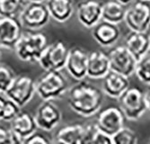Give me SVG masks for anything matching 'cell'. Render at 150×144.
Listing matches in <instances>:
<instances>
[{"mask_svg":"<svg viewBox=\"0 0 150 144\" xmlns=\"http://www.w3.org/2000/svg\"><path fill=\"white\" fill-rule=\"evenodd\" d=\"M50 15L43 2H28L19 16L23 28L39 31L50 22Z\"/></svg>","mask_w":150,"mask_h":144,"instance_id":"obj_7","label":"cell"},{"mask_svg":"<svg viewBox=\"0 0 150 144\" xmlns=\"http://www.w3.org/2000/svg\"><path fill=\"white\" fill-rule=\"evenodd\" d=\"M50 142H51V140L46 135L42 134V133L37 132V131L23 140V143H25V144H37V143L48 144Z\"/></svg>","mask_w":150,"mask_h":144,"instance_id":"obj_30","label":"cell"},{"mask_svg":"<svg viewBox=\"0 0 150 144\" xmlns=\"http://www.w3.org/2000/svg\"><path fill=\"white\" fill-rule=\"evenodd\" d=\"M55 141L61 144L86 143V125L74 123L61 127L55 134Z\"/></svg>","mask_w":150,"mask_h":144,"instance_id":"obj_19","label":"cell"},{"mask_svg":"<svg viewBox=\"0 0 150 144\" xmlns=\"http://www.w3.org/2000/svg\"><path fill=\"white\" fill-rule=\"evenodd\" d=\"M50 16L59 23L69 20L74 12L73 0H45Z\"/></svg>","mask_w":150,"mask_h":144,"instance_id":"obj_21","label":"cell"},{"mask_svg":"<svg viewBox=\"0 0 150 144\" xmlns=\"http://www.w3.org/2000/svg\"><path fill=\"white\" fill-rule=\"evenodd\" d=\"M92 36L99 45L110 47L114 45L120 39V31L116 23L102 19L92 27Z\"/></svg>","mask_w":150,"mask_h":144,"instance_id":"obj_16","label":"cell"},{"mask_svg":"<svg viewBox=\"0 0 150 144\" xmlns=\"http://www.w3.org/2000/svg\"><path fill=\"white\" fill-rule=\"evenodd\" d=\"M112 142L115 144H136L139 142L138 135L129 128L122 127L112 136Z\"/></svg>","mask_w":150,"mask_h":144,"instance_id":"obj_26","label":"cell"},{"mask_svg":"<svg viewBox=\"0 0 150 144\" xmlns=\"http://www.w3.org/2000/svg\"><path fill=\"white\" fill-rule=\"evenodd\" d=\"M117 1H119L120 3H121V4H123V5H129V4H130V3H132L134 0H117Z\"/></svg>","mask_w":150,"mask_h":144,"instance_id":"obj_33","label":"cell"},{"mask_svg":"<svg viewBox=\"0 0 150 144\" xmlns=\"http://www.w3.org/2000/svg\"><path fill=\"white\" fill-rule=\"evenodd\" d=\"M124 21L130 31L146 32L150 27V5L144 0H136L127 8Z\"/></svg>","mask_w":150,"mask_h":144,"instance_id":"obj_8","label":"cell"},{"mask_svg":"<svg viewBox=\"0 0 150 144\" xmlns=\"http://www.w3.org/2000/svg\"><path fill=\"white\" fill-rule=\"evenodd\" d=\"M10 129L21 143L38 129L35 117L27 111H20L10 121Z\"/></svg>","mask_w":150,"mask_h":144,"instance_id":"obj_15","label":"cell"},{"mask_svg":"<svg viewBox=\"0 0 150 144\" xmlns=\"http://www.w3.org/2000/svg\"><path fill=\"white\" fill-rule=\"evenodd\" d=\"M28 2H44L45 0H27Z\"/></svg>","mask_w":150,"mask_h":144,"instance_id":"obj_34","label":"cell"},{"mask_svg":"<svg viewBox=\"0 0 150 144\" xmlns=\"http://www.w3.org/2000/svg\"><path fill=\"white\" fill-rule=\"evenodd\" d=\"M135 74L141 82L150 84V51L137 60Z\"/></svg>","mask_w":150,"mask_h":144,"instance_id":"obj_25","label":"cell"},{"mask_svg":"<svg viewBox=\"0 0 150 144\" xmlns=\"http://www.w3.org/2000/svg\"><path fill=\"white\" fill-rule=\"evenodd\" d=\"M144 1H147V2H149V1H150V0H144Z\"/></svg>","mask_w":150,"mask_h":144,"instance_id":"obj_37","label":"cell"},{"mask_svg":"<svg viewBox=\"0 0 150 144\" xmlns=\"http://www.w3.org/2000/svg\"><path fill=\"white\" fill-rule=\"evenodd\" d=\"M48 45V38L43 33L26 30L23 33L13 50L22 61L38 62Z\"/></svg>","mask_w":150,"mask_h":144,"instance_id":"obj_2","label":"cell"},{"mask_svg":"<svg viewBox=\"0 0 150 144\" xmlns=\"http://www.w3.org/2000/svg\"><path fill=\"white\" fill-rule=\"evenodd\" d=\"M111 70L119 72L126 77H130L135 73L137 60L124 45H119L109 51Z\"/></svg>","mask_w":150,"mask_h":144,"instance_id":"obj_10","label":"cell"},{"mask_svg":"<svg viewBox=\"0 0 150 144\" xmlns=\"http://www.w3.org/2000/svg\"><path fill=\"white\" fill-rule=\"evenodd\" d=\"M118 102L125 117L131 121L139 119L147 109L145 92L138 87H129L118 97Z\"/></svg>","mask_w":150,"mask_h":144,"instance_id":"obj_4","label":"cell"},{"mask_svg":"<svg viewBox=\"0 0 150 144\" xmlns=\"http://www.w3.org/2000/svg\"><path fill=\"white\" fill-rule=\"evenodd\" d=\"M36 81V94L42 100L63 96L69 89V82L60 70H44Z\"/></svg>","mask_w":150,"mask_h":144,"instance_id":"obj_3","label":"cell"},{"mask_svg":"<svg viewBox=\"0 0 150 144\" xmlns=\"http://www.w3.org/2000/svg\"><path fill=\"white\" fill-rule=\"evenodd\" d=\"M27 3V0H0V16L19 17Z\"/></svg>","mask_w":150,"mask_h":144,"instance_id":"obj_23","label":"cell"},{"mask_svg":"<svg viewBox=\"0 0 150 144\" xmlns=\"http://www.w3.org/2000/svg\"><path fill=\"white\" fill-rule=\"evenodd\" d=\"M1 56H2V53H1V50H0V60H1Z\"/></svg>","mask_w":150,"mask_h":144,"instance_id":"obj_36","label":"cell"},{"mask_svg":"<svg viewBox=\"0 0 150 144\" xmlns=\"http://www.w3.org/2000/svg\"><path fill=\"white\" fill-rule=\"evenodd\" d=\"M111 70L109 55L103 50H93L88 52L87 76L93 79L103 78Z\"/></svg>","mask_w":150,"mask_h":144,"instance_id":"obj_17","label":"cell"},{"mask_svg":"<svg viewBox=\"0 0 150 144\" xmlns=\"http://www.w3.org/2000/svg\"><path fill=\"white\" fill-rule=\"evenodd\" d=\"M36 94V81L28 75H18L13 78L5 95L21 107L30 103Z\"/></svg>","mask_w":150,"mask_h":144,"instance_id":"obj_6","label":"cell"},{"mask_svg":"<svg viewBox=\"0 0 150 144\" xmlns=\"http://www.w3.org/2000/svg\"><path fill=\"white\" fill-rule=\"evenodd\" d=\"M15 77L16 75L10 67L0 63V93H6Z\"/></svg>","mask_w":150,"mask_h":144,"instance_id":"obj_27","label":"cell"},{"mask_svg":"<svg viewBox=\"0 0 150 144\" xmlns=\"http://www.w3.org/2000/svg\"><path fill=\"white\" fill-rule=\"evenodd\" d=\"M149 51H150V35H149Z\"/></svg>","mask_w":150,"mask_h":144,"instance_id":"obj_35","label":"cell"},{"mask_svg":"<svg viewBox=\"0 0 150 144\" xmlns=\"http://www.w3.org/2000/svg\"><path fill=\"white\" fill-rule=\"evenodd\" d=\"M127 8L125 5L120 3L117 0H110L103 3L102 19L112 23H120L124 21Z\"/></svg>","mask_w":150,"mask_h":144,"instance_id":"obj_22","label":"cell"},{"mask_svg":"<svg viewBox=\"0 0 150 144\" xmlns=\"http://www.w3.org/2000/svg\"><path fill=\"white\" fill-rule=\"evenodd\" d=\"M103 3L97 0H85L77 5L76 16L81 24L92 28L102 20Z\"/></svg>","mask_w":150,"mask_h":144,"instance_id":"obj_14","label":"cell"},{"mask_svg":"<svg viewBox=\"0 0 150 144\" xmlns=\"http://www.w3.org/2000/svg\"><path fill=\"white\" fill-rule=\"evenodd\" d=\"M124 46L138 60L149 51V35L146 32L131 31L124 39Z\"/></svg>","mask_w":150,"mask_h":144,"instance_id":"obj_20","label":"cell"},{"mask_svg":"<svg viewBox=\"0 0 150 144\" xmlns=\"http://www.w3.org/2000/svg\"><path fill=\"white\" fill-rule=\"evenodd\" d=\"M88 52L81 47H74L69 50L66 62V69L74 79L83 80L87 76Z\"/></svg>","mask_w":150,"mask_h":144,"instance_id":"obj_13","label":"cell"},{"mask_svg":"<svg viewBox=\"0 0 150 144\" xmlns=\"http://www.w3.org/2000/svg\"><path fill=\"white\" fill-rule=\"evenodd\" d=\"M86 143L93 144H112L111 135L100 130L96 124L86 125Z\"/></svg>","mask_w":150,"mask_h":144,"instance_id":"obj_24","label":"cell"},{"mask_svg":"<svg viewBox=\"0 0 150 144\" xmlns=\"http://www.w3.org/2000/svg\"><path fill=\"white\" fill-rule=\"evenodd\" d=\"M20 111H21V106H18L16 102H13V100H11L7 97L1 121L10 122Z\"/></svg>","mask_w":150,"mask_h":144,"instance_id":"obj_28","label":"cell"},{"mask_svg":"<svg viewBox=\"0 0 150 144\" xmlns=\"http://www.w3.org/2000/svg\"><path fill=\"white\" fill-rule=\"evenodd\" d=\"M145 98H146V102L147 109L150 110V84H148V87H147L146 90L145 91Z\"/></svg>","mask_w":150,"mask_h":144,"instance_id":"obj_32","label":"cell"},{"mask_svg":"<svg viewBox=\"0 0 150 144\" xmlns=\"http://www.w3.org/2000/svg\"><path fill=\"white\" fill-rule=\"evenodd\" d=\"M103 103L102 91L86 81L79 80L69 90L67 104L75 113L83 117H90L99 112Z\"/></svg>","mask_w":150,"mask_h":144,"instance_id":"obj_1","label":"cell"},{"mask_svg":"<svg viewBox=\"0 0 150 144\" xmlns=\"http://www.w3.org/2000/svg\"><path fill=\"white\" fill-rule=\"evenodd\" d=\"M102 79L104 93L111 97L118 98L129 87V77L112 70H110Z\"/></svg>","mask_w":150,"mask_h":144,"instance_id":"obj_18","label":"cell"},{"mask_svg":"<svg viewBox=\"0 0 150 144\" xmlns=\"http://www.w3.org/2000/svg\"><path fill=\"white\" fill-rule=\"evenodd\" d=\"M23 33L18 17L0 16V48L13 50Z\"/></svg>","mask_w":150,"mask_h":144,"instance_id":"obj_12","label":"cell"},{"mask_svg":"<svg viewBox=\"0 0 150 144\" xmlns=\"http://www.w3.org/2000/svg\"><path fill=\"white\" fill-rule=\"evenodd\" d=\"M69 50L67 44L62 40L53 42L47 46L39 59L40 67L44 70H61L66 67Z\"/></svg>","mask_w":150,"mask_h":144,"instance_id":"obj_5","label":"cell"},{"mask_svg":"<svg viewBox=\"0 0 150 144\" xmlns=\"http://www.w3.org/2000/svg\"><path fill=\"white\" fill-rule=\"evenodd\" d=\"M18 138L12 132L11 129L0 126V144H19Z\"/></svg>","mask_w":150,"mask_h":144,"instance_id":"obj_29","label":"cell"},{"mask_svg":"<svg viewBox=\"0 0 150 144\" xmlns=\"http://www.w3.org/2000/svg\"><path fill=\"white\" fill-rule=\"evenodd\" d=\"M34 117L38 128L44 132H50L60 123L62 113L51 100H43L38 106Z\"/></svg>","mask_w":150,"mask_h":144,"instance_id":"obj_9","label":"cell"},{"mask_svg":"<svg viewBox=\"0 0 150 144\" xmlns=\"http://www.w3.org/2000/svg\"><path fill=\"white\" fill-rule=\"evenodd\" d=\"M6 100H7V96L4 93H0V120H2V115L6 104Z\"/></svg>","mask_w":150,"mask_h":144,"instance_id":"obj_31","label":"cell"},{"mask_svg":"<svg viewBox=\"0 0 150 144\" xmlns=\"http://www.w3.org/2000/svg\"><path fill=\"white\" fill-rule=\"evenodd\" d=\"M125 119L126 117L120 106H111L100 111L95 124L100 130L112 136L124 126Z\"/></svg>","mask_w":150,"mask_h":144,"instance_id":"obj_11","label":"cell"}]
</instances>
